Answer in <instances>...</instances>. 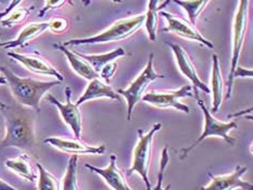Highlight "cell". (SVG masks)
<instances>
[{"label":"cell","mask_w":253,"mask_h":190,"mask_svg":"<svg viewBox=\"0 0 253 190\" xmlns=\"http://www.w3.org/2000/svg\"><path fill=\"white\" fill-rule=\"evenodd\" d=\"M0 72L7 80V85L14 99L21 105L29 107L36 112H41V100L54 86L61 84L59 80L42 81L30 77H21L10 69L0 65Z\"/></svg>","instance_id":"6da1fadb"},{"label":"cell","mask_w":253,"mask_h":190,"mask_svg":"<svg viewBox=\"0 0 253 190\" xmlns=\"http://www.w3.org/2000/svg\"><path fill=\"white\" fill-rule=\"evenodd\" d=\"M5 136L0 148L15 147L20 149H32L35 145V125L31 114L23 110H13L5 107Z\"/></svg>","instance_id":"7a4b0ae2"},{"label":"cell","mask_w":253,"mask_h":190,"mask_svg":"<svg viewBox=\"0 0 253 190\" xmlns=\"http://www.w3.org/2000/svg\"><path fill=\"white\" fill-rule=\"evenodd\" d=\"M146 15L138 14L130 16L127 19H122L109 26L107 30L102 31L95 36L86 38H74L63 43V46H81V45H92V43H106L127 39L128 37L134 35L145 23Z\"/></svg>","instance_id":"3957f363"},{"label":"cell","mask_w":253,"mask_h":190,"mask_svg":"<svg viewBox=\"0 0 253 190\" xmlns=\"http://www.w3.org/2000/svg\"><path fill=\"white\" fill-rule=\"evenodd\" d=\"M249 5L250 2L243 0L239 1L237 11H236L234 23H233V42H232V63L227 79V92L226 99L232 97V92L235 84V72L238 67L239 58L243 50L244 42L248 31V20H249Z\"/></svg>","instance_id":"277c9868"},{"label":"cell","mask_w":253,"mask_h":190,"mask_svg":"<svg viewBox=\"0 0 253 190\" xmlns=\"http://www.w3.org/2000/svg\"><path fill=\"white\" fill-rule=\"evenodd\" d=\"M162 128L161 123L153 125L148 133H142L141 129H138V141L133 152V162L131 166L127 170V175L130 176L133 173H137L145 182L147 190H151V183L149 181V166L151 160V149L153 138L157 133Z\"/></svg>","instance_id":"5b68a950"},{"label":"cell","mask_w":253,"mask_h":190,"mask_svg":"<svg viewBox=\"0 0 253 190\" xmlns=\"http://www.w3.org/2000/svg\"><path fill=\"white\" fill-rule=\"evenodd\" d=\"M197 101H198V105H199V107L201 108L203 115H205V128H203V132L199 136V138H197V140L194 144H191L189 147L183 148L179 151L180 160L185 159V157L189 154L190 151L194 150L198 145L202 143L206 138L211 137V136H216V137L223 138L230 146H233L235 143L234 138L229 135V133L238 127L237 122L232 121V122L225 123V122L218 121L217 118L213 116V114L207 108V106L205 105V101L200 99V98H197Z\"/></svg>","instance_id":"8992f818"},{"label":"cell","mask_w":253,"mask_h":190,"mask_svg":"<svg viewBox=\"0 0 253 190\" xmlns=\"http://www.w3.org/2000/svg\"><path fill=\"white\" fill-rule=\"evenodd\" d=\"M153 57H155L153 53H150L146 68L142 70V72L137 76L136 79L127 87V88L118 90V94L122 95L126 99V102H127L128 121L131 119V115H133L136 105L142 99V97L145 96V91L148 88V86L157 79L164 78V75L157 73L155 68H153Z\"/></svg>","instance_id":"52a82bcc"},{"label":"cell","mask_w":253,"mask_h":190,"mask_svg":"<svg viewBox=\"0 0 253 190\" xmlns=\"http://www.w3.org/2000/svg\"><path fill=\"white\" fill-rule=\"evenodd\" d=\"M191 86H183L176 90H166V91H151L145 94L142 97V101L149 103L160 109L174 108L176 110L185 113H190V109L185 103L180 102L179 99L186 97H192Z\"/></svg>","instance_id":"ba28073f"},{"label":"cell","mask_w":253,"mask_h":190,"mask_svg":"<svg viewBox=\"0 0 253 190\" xmlns=\"http://www.w3.org/2000/svg\"><path fill=\"white\" fill-rule=\"evenodd\" d=\"M160 15L163 16L168 22V25L166 29L163 30V32L174 33V34L183 37L185 39L200 42L202 45H205L210 49L214 48L213 43L210 40H208L207 38L197 30V27L192 25L189 21H186L184 19H181L180 16L174 15L169 12H166V11H161Z\"/></svg>","instance_id":"9c48e42d"},{"label":"cell","mask_w":253,"mask_h":190,"mask_svg":"<svg viewBox=\"0 0 253 190\" xmlns=\"http://www.w3.org/2000/svg\"><path fill=\"white\" fill-rule=\"evenodd\" d=\"M72 96V90L70 87H65V97H67V102H60L56 97L52 95H47V100L52 103L53 106L58 108V110L61 114L63 122L72 130L75 138L81 139L82 129H83V123H82V113L79 107L71 100Z\"/></svg>","instance_id":"30bf717a"},{"label":"cell","mask_w":253,"mask_h":190,"mask_svg":"<svg viewBox=\"0 0 253 190\" xmlns=\"http://www.w3.org/2000/svg\"><path fill=\"white\" fill-rule=\"evenodd\" d=\"M8 56L15 60V61L20 62L23 67H25L33 73L52 76V77H56L57 80L61 81V83L64 80V76L50 62H48L38 51L33 53L8 52Z\"/></svg>","instance_id":"8fae6325"},{"label":"cell","mask_w":253,"mask_h":190,"mask_svg":"<svg viewBox=\"0 0 253 190\" xmlns=\"http://www.w3.org/2000/svg\"><path fill=\"white\" fill-rule=\"evenodd\" d=\"M167 45L170 48V50L173 51L176 59V63H177V67L180 72L191 81L192 86L195 87L196 89L195 96L197 98H199V95H198V91H197L198 89L202 90L203 92H206V94H211V90L209 88V86H207L206 83H203V81L200 79L199 75H198L197 70L195 68L194 63L191 61L188 52H187L183 47L177 45V43L167 42Z\"/></svg>","instance_id":"7c38bea8"},{"label":"cell","mask_w":253,"mask_h":190,"mask_svg":"<svg viewBox=\"0 0 253 190\" xmlns=\"http://www.w3.org/2000/svg\"><path fill=\"white\" fill-rule=\"evenodd\" d=\"M247 171H248L247 167L238 165L229 175L214 176L213 174L209 173L211 182L208 186L201 187L200 190H253L252 184L243 179V176Z\"/></svg>","instance_id":"4fadbf2b"},{"label":"cell","mask_w":253,"mask_h":190,"mask_svg":"<svg viewBox=\"0 0 253 190\" xmlns=\"http://www.w3.org/2000/svg\"><path fill=\"white\" fill-rule=\"evenodd\" d=\"M45 144L51 145L54 148L65 153L79 154H102L106 152V146H90L81 139H67L61 137H49L45 139Z\"/></svg>","instance_id":"5bb4252c"},{"label":"cell","mask_w":253,"mask_h":190,"mask_svg":"<svg viewBox=\"0 0 253 190\" xmlns=\"http://www.w3.org/2000/svg\"><path fill=\"white\" fill-rule=\"evenodd\" d=\"M85 167L91 172L101 176L104 182L107 183L113 190H134L131 188L127 181H126L124 173L120 170L117 165V155L112 154L110 156V163L107 167L100 168L90 164H85Z\"/></svg>","instance_id":"9a60e30c"},{"label":"cell","mask_w":253,"mask_h":190,"mask_svg":"<svg viewBox=\"0 0 253 190\" xmlns=\"http://www.w3.org/2000/svg\"><path fill=\"white\" fill-rule=\"evenodd\" d=\"M101 98H108V99L120 101V95L111 86L107 84L101 78H96L89 81L84 94L79 98V100L75 102V105L80 108V106L83 105L86 101L101 99Z\"/></svg>","instance_id":"2e32d148"},{"label":"cell","mask_w":253,"mask_h":190,"mask_svg":"<svg viewBox=\"0 0 253 190\" xmlns=\"http://www.w3.org/2000/svg\"><path fill=\"white\" fill-rule=\"evenodd\" d=\"M48 22H35V23H31L26 25L23 30H22L18 37L13 40L5 41V42H0V48L4 49H13L18 47H25L29 45V43L41 36L43 32L48 30Z\"/></svg>","instance_id":"e0dca14e"},{"label":"cell","mask_w":253,"mask_h":190,"mask_svg":"<svg viewBox=\"0 0 253 190\" xmlns=\"http://www.w3.org/2000/svg\"><path fill=\"white\" fill-rule=\"evenodd\" d=\"M53 47L59 49L60 51H62L64 53V56L67 57L71 68H72L74 72L80 75L81 77H83L89 81L96 78H100L99 74L91 68V65L88 63L85 59L80 56V53L69 50V49L63 45H53Z\"/></svg>","instance_id":"ac0fdd59"},{"label":"cell","mask_w":253,"mask_h":190,"mask_svg":"<svg viewBox=\"0 0 253 190\" xmlns=\"http://www.w3.org/2000/svg\"><path fill=\"white\" fill-rule=\"evenodd\" d=\"M224 80L219 68V61L216 53L212 56V73H211V92L213 95V108L212 113L217 112L221 108L224 97Z\"/></svg>","instance_id":"d6986e66"},{"label":"cell","mask_w":253,"mask_h":190,"mask_svg":"<svg viewBox=\"0 0 253 190\" xmlns=\"http://www.w3.org/2000/svg\"><path fill=\"white\" fill-rule=\"evenodd\" d=\"M4 164L9 170L14 172L20 177L26 179V181L34 183L37 179V175L33 171L30 157L27 156V154H22L14 157V159H9L5 161Z\"/></svg>","instance_id":"ffe728a7"},{"label":"cell","mask_w":253,"mask_h":190,"mask_svg":"<svg viewBox=\"0 0 253 190\" xmlns=\"http://www.w3.org/2000/svg\"><path fill=\"white\" fill-rule=\"evenodd\" d=\"M169 1H157V0H153V1L148 2V10L145 13L146 19H145V26L148 33V36H149V39L151 41H156L157 39V29H158V23H159V12L162 8L166 7L169 4Z\"/></svg>","instance_id":"44dd1931"},{"label":"cell","mask_w":253,"mask_h":190,"mask_svg":"<svg viewBox=\"0 0 253 190\" xmlns=\"http://www.w3.org/2000/svg\"><path fill=\"white\" fill-rule=\"evenodd\" d=\"M80 56L85 59L86 61L91 65V68L96 71V72L99 74L101 69L111 62H114L115 60L125 56V50L122 47H119L114 50L103 53V54H83L80 53Z\"/></svg>","instance_id":"7402d4cb"},{"label":"cell","mask_w":253,"mask_h":190,"mask_svg":"<svg viewBox=\"0 0 253 190\" xmlns=\"http://www.w3.org/2000/svg\"><path fill=\"white\" fill-rule=\"evenodd\" d=\"M78 155H72L70 157L67 171H65L62 179V190H81L78 178Z\"/></svg>","instance_id":"603a6c76"},{"label":"cell","mask_w":253,"mask_h":190,"mask_svg":"<svg viewBox=\"0 0 253 190\" xmlns=\"http://www.w3.org/2000/svg\"><path fill=\"white\" fill-rule=\"evenodd\" d=\"M174 2L176 4L180 5L186 12L187 15H188V19L190 23L196 26L197 21H198V16L200 15L207 5L210 3V1L208 0H199V1H190V0H174Z\"/></svg>","instance_id":"cb8c5ba5"},{"label":"cell","mask_w":253,"mask_h":190,"mask_svg":"<svg viewBox=\"0 0 253 190\" xmlns=\"http://www.w3.org/2000/svg\"><path fill=\"white\" fill-rule=\"evenodd\" d=\"M33 9H34V7H31V8L15 7L11 10L3 19L0 20V24H1L2 27H8V29H11V27L15 26L16 24L23 23V22L27 19V16H29L30 13L32 12Z\"/></svg>","instance_id":"d4e9b609"},{"label":"cell","mask_w":253,"mask_h":190,"mask_svg":"<svg viewBox=\"0 0 253 190\" xmlns=\"http://www.w3.org/2000/svg\"><path fill=\"white\" fill-rule=\"evenodd\" d=\"M38 168V182L37 190H60L59 179L53 176L50 172H48L41 163H36Z\"/></svg>","instance_id":"484cf974"},{"label":"cell","mask_w":253,"mask_h":190,"mask_svg":"<svg viewBox=\"0 0 253 190\" xmlns=\"http://www.w3.org/2000/svg\"><path fill=\"white\" fill-rule=\"evenodd\" d=\"M48 30L56 33V34H61L69 29V20L67 18H54L48 22Z\"/></svg>","instance_id":"4316f807"},{"label":"cell","mask_w":253,"mask_h":190,"mask_svg":"<svg viewBox=\"0 0 253 190\" xmlns=\"http://www.w3.org/2000/svg\"><path fill=\"white\" fill-rule=\"evenodd\" d=\"M169 152H168V147H164L163 151H162V157H161V162H160V174H159V178H158V183L156 185V187L153 188V190H162V184H163V178H164V173H166L167 166L169 164Z\"/></svg>","instance_id":"83f0119b"},{"label":"cell","mask_w":253,"mask_h":190,"mask_svg":"<svg viewBox=\"0 0 253 190\" xmlns=\"http://www.w3.org/2000/svg\"><path fill=\"white\" fill-rule=\"evenodd\" d=\"M117 69H118V63L117 62H111L107 65H104V67L101 69L100 72H99V76H100V78L102 80L106 81L107 84L110 83V80L113 77V75L117 72Z\"/></svg>","instance_id":"f1b7e54d"},{"label":"cell","mask_w":253,"mask_h":190,"mask_svg":"<svg viewBox=\"0 0 253 190\" xmlns=\"http://www.w3.org/2000/svg\"><path fill=\"white\" fill-rule=\"evenodd\" d=\"M67 2H68V1H64V0H59V1H46V2H45V7H43V8L41 10L40 16L42 18V16L45 15V14L48 12V11L61 8L62 5H64Z\"/></svg>","instance_id":"f546056e"},{"label":"cell","mask_w":253,"mask_h":190,"mask_svg":"<svg viewBox=\"0 0 253 190\" xmlns=\"http://www.w3.org/2000/svg\"><path fill=\"white\" fill-rule=\"evenodd\" d=\"M252 76H253V71L251 69L247 70L239 67V65L237 67V69H236L235 78L236 77H252Z\"/></svg>","instance_id":"4dcf8cb0"},{"label":"cell","mask_w":253,"mask_h":190,"mask_svg":"<svg viewBox=\"0 0 253 190\" xmlns=\"http://www.w3.org/2000/svg\"><path fill=\"white\" fill-rule=\"evenodd\" d=\"M0 190H19V189L11 186L10 184H8L7 182H4L3 179L0 178Z\"/></svg>","instance_id":"1f68e13d"},{"label":"cell","mask_w":253,"mask_h":190,"mask_svg":"<svg viewBox=\"0 0 253 190\" xmlns=\"http://www.w3.org/2000/svg\"><path fill=\"white\" fill-rule=\"evenodd\" d=\"M0 85H7V80L3 77V75H0Z\"/></svg>","instance_id":"d6a6232c"},{"label":"cell","mask_w":253,"mask_h":190,"mask_svg":"<svg viewBox=\"0 0 253 190\" xmlns=\"http://www.w3.org/2000/svg\"><path fill=\"white\" fill-rule=\"evenodd\" d=\"M5 108V105L3 102H0V110H3V109Z\"/></svg>","instance_id":"836d02e7"},{"label":"cell","mask_w":253,"mask_h":190,"mask_svg":"<svg viewBox=\"0 0 253 190\" xmlns=\"http://www.w3.org/2000/svg\"><path fill=\"white\" fill-rule=\"evenodd\" d=\"M169 188H170V185H169V186H168V187H166V188H164V189H162V190H169Z\"/></svg>","instance_id":"e575fe53"},{"label":"cell","mask_w":253,"mask_h":190,"mask_svg":"<svg viewBox=\"0 0 253 190\" xmlns=\"http://www.w3.org/2000/svg\"><path fill=\"white\" fill-rule=\"evenodd\" d=\"M0 3H2V1H0Z\"/></svg>","instance_id":"d590c367"},{"label":"cell","mask_w":253,"mask_h":190,"mask_svg":"<svg viewBox=\"0 0 253 190\" xmlns=\"http://www.w3.org/2000/svg\"><path fill=\"white\" fill-rule=\"evenodd\" d=\"M0 133H1V132H0Z\"/></svg>","instance_id":"8d00e7d4"}]
</instances>
